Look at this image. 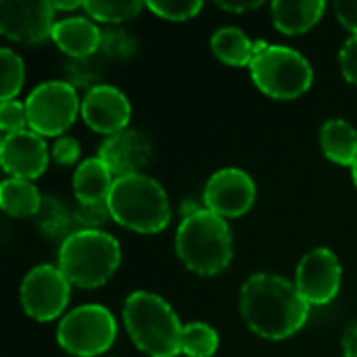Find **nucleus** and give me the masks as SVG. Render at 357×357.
Returning <instances> with one entry per match:
<instances>
[{"label":"nucleus","mask_w":357,"mask_h":357,"mask_svg":"<svg viewBox=\"0 0 357 357\" xmlns=\"http://www.w3.org/2000/svg\"><path fill=\"white\" fill-rule=\"evenodd\" d=\"M71 297V282L59 266L42 264L31 268L21 282V305L31 320L52 322L59 318Z\"/></svg>","instance_id":"obj_9"},{"label":"nucleus","mask_w":357,"mask_h":357,"mask_svg":"<svg viewBox=\"0 0 357 357\" xmlns=\"http://www.w3.org/2000/svg\"><path fill=\"white\" fill-rule=\"evenodd\" d=\"M220 347V335L205 322H190L182 331V354L188 357H211Z\"/></svg>","instance_id":"obj_22"},{"label":"nucleus","mask_w":357,"mask_h":357,"mask_svg":"<svg viewBox=\"0 0 357 357\" xmlns=\"http://www.w3.org/2000/svg\"><path fill=\"white\" fill-rule=\"evenodd\" d=\"M326 2L324 0H276L272 2V21L278 31L287 36H299L310 31L324 15Z\"/></svg>","instance_id":"obj_18"},{"label":"nucleus","mask_w":357,"mask_h":357,"mask_svg":"<svg viewBox=\"0 0 357 357\" xmlns=\"http://www.w3.org/2000/svg\"><path fill=\"white\" fill-rule=\"evenodd\" d=\"M54 10L46 0H2L0 33L13 42L38 44L52 38Z\"/></svg>","instance_id":"obj_10"},{"label":"nucleus","mask_w":357,"mask_h":357,"mask_svg":"<svg viewBox=\"0 0 357 357\" xmlns=\"http://www.w3.org/2000/svg\"><path fill=\"white\" fill-rule=\"evenodd\" d=\"M341 280L343 270L339 257L326 247L305 253L295 272V287L310 305L331 303L339 295Z\"/></svg>","instance_id":"obj_11"},{"label":"nucleus","mask_w":357,"mask_h":357,"mask_svg":"<svg viewBox=\"0 0 357 357\" xmlns=\"http://www.w3.org/2000/svg\"><path fill=\"white\" fill-rule=\"evenodd\" d=\"M335 13H337V19L349 31H354V36H357V2H354V0H339V2H335Z\"/></svg>","instance_id":"obj_30"},{"label":"nucleus","mask_w":357,"mask_h":357,"mask_svg":"<svg viewBox=\"0 0 357 357\" xmlns=\"http://www.w3.org/2000/svg\"><path fill=\"white\" fill-rule=\"evenodd\" d=\"M257 190L253 178L238 167H224L215 172L203 190L205 209L220 218H241L255 203Z\"/></svg>","instance_id":"obj_12"},{"label":"nucleus","mask_w":357,"mask_h":357,"mask_svg":"<svg viewBox=\"0 0 357 357\" xmlns=\"http://www.w3.org/2000/svg\"><path fill=\"white\" fill-rule=\"evenodd\" d=\"M107 207L119 226L140 234H157L165 230L172 220L167 192L155 178L144 174L117 178Z\"/></svg>","instance_id":"obj_4"},{"label":"nucleus","mask_w":357,"mask_h":357,"mask_svg":"<svg viewBox=\"0 0 357 357\" xmlns=\"http://www.w3.org/2000/svg\"><path fill=\"white\" fill-rule=\"evenodd\" d=\"M79 115L84 117L86 126L98 134L115 136L123 130H128V121L132 115V107L128 96L109 84H94L88 88L84 100H82V111Z\"/></svg>","instance_id":"obj_13"},{"label":"nucleus","mask_w":357,"mask_h":357,"mask_svg":"<svg viewBox=\"0 0 357 357\" xmlns=\"http://www.w3.org/2000/svg\"><path fill=\"white\" fill-rule=\"evenodd\" d=\"M123 324L132 343L149 357L182 354V331L172 305L155 293L136 291L123 303Z\"/></svg>","instance_id":"obj_2"},{"label":"nucleus","mask_w":357,"mask_h":357,"mask_svg":"<svg viewBox=\"0 0 357 357\" xmlns=\"http://www.w3.org/2000/svg\"><path fill=\"white\" fill-rule=\"evenodd\" d=\"M117 337V322L102 305H82L69 312L59 328V345L73 357H94L111 349Z\"/></svg>","instance_id":"obj_8"},{"label":"nucleus","mask_w":357,"mask_h":357,"mask_svg":"<svg viewBox=\"0 0 357 357\" xmlns=\"http://www.w3.org/2000/svg\"><path fill=\"white\" fill-rule=\"evenodd\" d=\"M153 155L151 140L138 132V130H123L115 136H109L100 149L98 155L102 163L111 169L113 178H126L140 174V169L149 163Z\"/></svg>","instance_id":"obj_15"},{"label":"nucleus","mask_w":357,"mask_h":357,"mask_svg":"<svg viewBox=\"0 0 357 357\" xmlns=\"http://www.w3.org/2000/svg\"><path fill=\"white\" fill-rule=\"evenodd\" d=\"M52 10H75V8H84V2H50Z\"/></svg>","instance_id":"obj_33"},{"label":"nucleus","mask_w":357,"mask_h":357,"mask_svg":"<svg viewBox=\"0 0 357 357\" xmlns=\"http://www.w3.org/2000/svg\"><path fill=\"white\" fill-rule=\"evenodd\" d=\"M255 86L276 100H293L305 94L314 82L310 61L295 48L270 44L249 65Z\"/></svg>","instance_id":"obj_6"},{"label":"nucleus","mask_w":357,"mask_h":357,"mask_svg":"<svg viewBox=\"0 0 357 357\" xmlns=\"http://www.w3.org/2000/svg\"><path fill=\"white\" fill-rule=\"evenodd\" d=\"M121 264L117 238L102 230L79 228L67 234L59 249V270L79 289H98L111 280Z\"/></svg>","instance_id":"obj_5"},{"label":"nucleus","mask_w":357,"mask_h":357,"mask_svg":"<svg viewBox=\"0 0 357 357\" xmlns=\"http://www.w3.org/2000/svg\"><path fill=\"white\" fill-rule=\"evenodd\" d=\"M180 261L199 276H215L232 261V232L224 218L209 209L184 218L176 232Z\"/></svg>","instance_id":"obj_3"},{"label":"nucleus","mask_w":357,"mask_h":357,"mask_svg":"<svg viewBox=\"0 0 357 357\" xmlns=\"http://www.w3.org/2000/svg\"><path fill=\"white\" fill-rule=\"evenodd\" d=\"M211 52L230 67H249L255 59V42L238 27H220L211 36Z\"/></svg>","instance_id":"obj_20"},{"label":"nucleus","mask_w":357,"mask_h":357,"mask_svg":"<svg viewBox=\"0 0 357 357\" xmlns=\"http://www.w3.org/2000/svg\"><path fill=\"white\" fill-rule=\"evenodd\" d=\"M215 4L220 8L228 10V13H245V10H253V8L261 6V2H251V0H245V2H226V0H220Z\"/></svg>","instance_id":"obj_32"},{"label":"nucleus","mask_w":357,"mask_h":357,"mask_svg":"<svg viewBox=\"0 0 357 357\" xmlns=\"http://www.w3.org/2000/svg\"><path fill=\"white\" fill-rule=\"evenodd\" d=\"M27 128L42 138H61L73 126L82 111L75 86L65 79L42 82L36 86L27 100Z\"/></svg>","instance_id":"obj_7"},{"label":"nucleus","mask_w":357,"mask_h":357,"mask_svg":"<svg viewBox=\"0 0 357 357\" xmlns=\"http://www.w3.org/2000/svg\"><path fill=\"white\" fill-rule=\"evenodd\" d=\"M48 146L44 138L36 132L21 130L4 134L0 144V163L2 169L17 180H36L48 167Z\"/></svg>","instance_id":"obj_14"},{"label":"nucleus","mask_w":357,"mask_h":357,"mask_svg":"<svg viewBox=\"0 0 357 357\" xmlns=\"http://www.w3.org/2000/svg\"><path fill=\"white\" fill-rule=\"evenodd\" d=\"M351 174H354V182H356L357 186V161L354 163V167H351Z\"/></svg>","instance_id":"obj_34"},{"label":"nucleus","mask_w":357,"mask_h":357,"mask_svg":"<svg viewBox=\"0 0 357 357\" xmlns=\"http://www.w3.org/2000/svg\"><path fill=\"white\" fill-rule=\"evenodd\" d=\"M79 142L73 138V136H61L54 140L52 149H50V155H52V161L56 165H63V167H69V165H75L77 159H79Z\"/></svg>","instance_id":"obj_28"},{"label":"nucleus","mask_w":357,"mask_h":357,"mask_svg":"<svg viewBox=\"0 0 357 357\" xmlns=\"http://www.w3.org/2000/svg\"><path fill=\"white\" fill-rule=\"evenodd\" d=\"M113 174L102 163L100 157H90L82 161L73 174V192L79 205H107L111 188H113Z\"/></svg>","instance_id":"obj_17"},{"label":"nucleus","mask_w":357,"mask_h":357,"mask_svg":"<svg viewBox=\"0 0 357 357\" xmlns=\"http://www.w3.org/2000/svg\"><path fill=\"white\" fill-rule=\"evenodd\" d=\"M23 82H25L23 59L10 48H2L0 50V98L2 102L15 100V96L23 88Z\"/></svg>","instance_id":"obj_24"},{"label":"nucleus","mask_w":357,"mask_h":357,"mask_svg":"<svg viewBox=\"0 0 357 357\" xmlns=\"http://www.w3.org/2000/svg\"><path fill=\"white\" fill-rule=\"evenodd\" d=\"M52 42L71 59H90L102 44V31L86 17H65L54 23Z\"/></svg>","instance_id":"obj_16"},{"label":"nucleus","mask_w":357,"mask_h":357,"mask_svg":"<svg viewBox=\"0 0 357 357\" xmlns=\"http://www.w3.org/2000/svg\"><path fill=\"white\" fill-rule=\"evenodd\" d=\"M146 8L155 13L159 19L167 21H188L197 17L203 8L201 0H151Z\"/></svg>","instance_id":"obj_25"},{"label":"nucleus","mask_w":357,"mask_h":357,"mask_svg":"<svg viewBox=\"0 0 357 357\" xmlns=\"http://www.w3.org/2000/svg\"><path fill=\"white\" fill-rule=\"evenodd\" d=\"M146 2L130 0V2H109V0H88L84 2V10L88 17L100 23H123L140 15Z\"/></svg>","instance_id":"obj_23"},{"label":"nucleus","mask_w":357,"mask_h":357,"mask_svg":"<svg viewBox=\"0 0 357 357\" xmlns=\"http://www.w3.org/2000/svg\"><path fill=\"white\" fill-rule=\"evenodd\" d=\"M310 307L295 282L276 274H253L241 289V314L247 326L268 341L297 335L310 318Z\"/></svg>","instance_id":"obj_1"},{"label":"nucleus","mask_w":357,"mask_h":357,"mask_svg":"<svg viewBox=\"0 0 357 357\" xmlns=\"http://www.w3.org/2000/svg\"><path fill=\"white\" fill-rule=\"evenodd\" d=\"M339 63H341V71H343V77L357 86V36H351L341 52H339Z\"/></svg>","instance_id":"obj_29"},{"label":"nucleus","mask_w":357,"mask_h":357,"mask_svg":"<svg viewBox=\"0 0 357 357\" xmlns=\"http://www.w3.org/2000/svg\"><path fill=\"white\" fill-rule=\"evenodd\" d=\"M27 109L25 102L19 100H8L0 105V128L4 134L21 132L27 130Z\"/></svg>","instance_id":"obj_27"},{"label":"nucleus","mask_w":357,"mask_h":357,"mask_svg":"<svg viewBox=\"0 0 357 357\" xmlns=\"http://www.w3.org/2000/svg\"><path fill=\"white\" fill-rule=\"evenodd\" d=\"M343 356L357 357V322H354L343 335Z\"/></svg>","instance_id":"obj_31"},{"label":"nucleus","mask_w":357,"mask_h":357,"mask_svg":"<svg viewBox=\"0 0 357 357\" xmlns=\"http://www.w3.org/2000/svg\"><path fill=\"white\" fill-rule=\"evenodd\" d=\"M320 146L333 163L354 167L357 161V130L345 119H328L320 132Z\"/></svg>","instance_id":"obj_19"},{"label":"nucleus","mask_w":357,"mask_h":357,"mask_svg":"<svg viewBox=\"0 0 357 357\" xmlns=\"http://www.w3.org/2000/svg\"><path fill=\"white\" fill-rule=\"evenodd\" d=\"M100 50H105L111 56H130L136 52V40H132L128 36V31L123 29H107L102 31V44Z\"/></svg>","instance_id":"obj_26"},{"label":"nucleus","mask_w":357,"mask_h":357,"mask_svg":"<svg viewBox=\"0 0 357 357\" xmlns=\"http://www.w3.org/2000/svg\"><path fill=\"white\" fill-rule=\"evenodd\" d=\"M0 207L10 218H31L40 211L42 199L29 180L8 178L0 184Z\"/></svg>","instance_id":"obj_21"}]
</instances>
